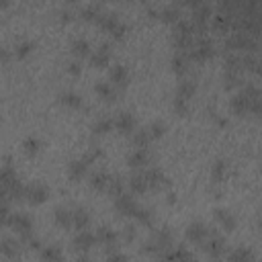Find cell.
Here are the masks:
<instances>
[{"label":"cell","mask_w":262,"mask_h":262,"mask_svg":"<svg viewBox=\"0 0 262 262\" xmlns=\"http://www.w3.org/2000/svg\"><path fill=\"white\" fill-rule=\"evenodd\" d=\"M6 225L12 231H16L23 239H31V235H33V221L27 213H10Z\"/></svg>","instance_id":"1"},{"label":"cell","mask_w":262,"mask_h":262,"mask_svg":"<svg viewBox=\"0 0 262 262\" xmlns=\"http://www.w3.org/2000/svg\"><path fill=\"white\" fill-rule=\"evenodd\" d=\"M98 25H100V29H104L106 33H111L113 37H123L125 31H127V27L119 20L117 14H102L98 18Z\"/></svg>","instance_id":"2"},{"label":"cell","mask_w":262,"mask_h":262,"mask_svg":"<svg viewBox=\"0 0 262 262\" xmlns=\"http://www.w3.org/2000/svg\"><path fill=\"white\" fill-rule=\"evenodd\" d=\"M49 196V188L41 182H33V184H27L25 186V199L31 203V205H41L45 203Z\"/></svg>","instance_id":"3"},{"label":"cell","mask_w":262,"mask_h":262,"mask_svg":"<svg viewBox=\"0 0 262 262\" xmlns=\"http://www.w3.org/2000/svg\"><path fill=\"white\" fill-rule=\"evenodd\" d=\"M203 246V250L211 256V258H221L223 254H225V239L221 237V235H217V233H209V237L201 244Z\"/></svg>","instance_id":"4"},{"label":"cell","mask_w":262,"mask_h":262,"mask_svg":"<svg viewBox=\"0 0 262 262\" xmlns=\"http://www.w3.org/2000/svg\"><path fill=\"white\" fill-rule=\"evenodd\" d=\"M209 233H211V229H209V225L203 223V221H192V223H188V227H186V239L192 242V244H203V242L209 237Z\"/></svg>","instance_id":"5"},{"label":"cell","mask_w":262,"mask_h":262,"mask_svg":"<svg viewBox=\"0 0 262 262\" xmlns=\"http://www.w3.org/2000/svg\"><path fill=\"white\" fill-rule=\"evenodd\" d=\"M149 162H151V151H149L147 147H137V149H133V151L127 156L129 168H135V170L147 168Z\"/></svg>","instance_id":"6"},{"label":"cell","mask_w":262,"mask_h":262,"mask_svg":"<svg viewBox=\"0 0 262 262\" xmlns=\"http://www.w3.org/2000/svg\"><path fill=\"white\" fill-rule=\"evenodd\" d=\"M115 209H117V213H121V215L133 217V213H135V209H137V201H135L131 194L121 192V194L115 196Z\"/></svg>","instance_id":"7"},{"label":"cell","mask_w":262,"mask_h":262,"mask_svg":"<svg viewBox=\"0 0 262 262\" xmlns=\"http://www.w3.org/2000/svg\"><path fill=\"white\" fill-rule=\"evenodd\" d=\"M94 244H96V235H94V233H90V231H86V229H78V233H76V237H74V250H76V252L86 254V252L92 250Z\"/></svg>","instance_id":"8"},{"label":"cell","mask_w":262,"mask_h":262,"mask_svg":"<svg viewBox=\"0 0 262 262\" xmlns=\"http://www.w3.org/2000/svg\"><path fill=\"white\" fill-rule=\"evenodd\" d=\"M135 117L131 115V113H119L117 115V119H113V129H117L119 133H123V135H129L133 129H135Z\"/></svg>","instance_id":"9"},{"label":"cell","mask_w":262,"mask_h":262,"mask_svg":"<svg viewBox=\"0 0 262 262\" xmlns=\"http://www.w3.org/2000/svg\"><path fill=\"white\" fill-rule=\"evenodd\" d=\"M145 172V178H147V184H149V188H154V190H160V188H164V186H168V176L160 170V168H156V166H149L147 170H143Z\"/></svg>","instance_id":"10"},{"label":"cell","mask_w":262,"mask_h":262,"mask_svg":"<svg viewBox=\"0 0 262 262\" xmlns=\"http://www.w3.org/2000/svg\"><path fill=\"white\" fill-rule=\"evenodd\" d=\"M127 184H129L131 192H135V194H143V192L149 190V184H147V178H145V172L143 170H135L127 178Z\"/></svg>","instance_id":"11"},{"label":"cell","mask_w":262,"mask_h":262,"mask_svg":"<svg viewBox=\"0 0 262 262\" xmlns=\"http://www.w3.org/2000/svg\"><path fill=\"white\" fill-rule=\"evenodd\" d=\"M90 63L94 66V68H104V66H108V61H111V47L106 45V43H102L98 49H94V51H90Z\"/></svg>","instance_id":"12"},{"label":"cell","mask_w":262,"mask_h":262,"mask_svg":"<svg viewBox=\"0 0 262 262\" xmlns=\"http://www.w3.org/2000/svg\"><path fill=\"white\" fill-rule=\"evenodd\" d=\"M213 215H215V221L223 227V231L231 233V231L235 229L237 221H235V217H233V213H231V211H227V209H215V211H213Z\"/></svg>","instance_id":"13"},{"label":"cell","mask_w":262,"mask_h":262,"mask_svg":"<svg viewBox=\"0 0 262 262\" xmlns=\"http://www.w3.org/2000/svg\"><path fill=\"white\" fill-rule=\"evenodd\" d=\"M94 235H96V242H98V244H102V246H106L108 250L117 248V239H119V235H117V231H115V229H111V227L102 225V227H98V231H96Z\"/></svg>","instance_id":"14"},{"label":"cell","mask_w":262,"mask_h":262,"mask_svg":"<svg viewBox=\"0 0 262 262\" xmlns=\"http://www.w3.org/2000/svg\"><path fill=\"white\" fill-rule=\"evenodd\" d=\"M108 76H111V84H113V86H127V82H129V72H127V68L121 66V63H115V66L111 68Z\"/></svg>","instance_id":"15"},{"label":"cell","mask_w":262,"mask_h":262,"mask_svg":"<svg viewBox=\"0 0 262 262\" xmlns=\"http://www.w3.org/2000/svg\"><path fill=\"white\" fill-rule=\"evenodd\" d=\"M86 170H88V164H86L82 158L68 164V176H70V180H74V182L82 180V178L86 176Z\"/></svg>","instance_id":"16"},{"label":"cell","mask_w":262,"mask_h":262,"mask_svg":"<svg viewBox=\"0 0 262 262\" xmlns=\"http://www.w3.org/2000/svg\"><path fill=\"white\" fill-rule=\"evenodd\" d=\"M90 223V213L84 207H76L72 209V227L76 229H86Z\"/></svg>","instance_id":"17"},{"label":"cell","mask_w":262,"mask_h":262,"mask_svg":"<svg viewBox=\"0 0 262 262\" xmlns=\"http://www.w3.org/2000/svg\"><path fill=\"white\" fill-rule=\"evenodd\" d=\"M53 219L61 229H70L72 227V209L70 207H55Z\"/></svg>","instance_id":"18"},{"label":"cell","mask_w":262,"mask_h":262,"mask_svg":"<svg viewBox=\"0 0 262 262\" xmlns=\"http://www.w3.org/2000/svg\"><path fill=\"white\" fill-rule=\"evenodd\" d=\"M196 92V84L194 80H180L178 82V88H176V98H182V100H190Z\"/></svg>","instance_id":"19"},{"label":"cell","mask_w":262,"mask_h":262,"mask_svg":"<svg viewBox=\"0 0 262 262\" xmlns=\"http://www.w3.org/2000/svg\"><path fill=\"white\" fill-rule=\"evenodd\" d=\"M94 90H96V94H98L100 98H104V100H108V102L117 100V88H115L111 82H96V84H94Z\"/></svg>","instance_id":"20"},{"label":"cell","mask_w":262,"mask_h":262,"mask_svg":"<svg viewBox=\"0 0 262 262\" xmlns=\"http://www.w3.org/2000/svg\"><path fill=\"white\" fill-rule=\"evenodd\" d=\"M131 141L135 147H147L151 141V135L147 129H133L131 131Z\"/></svg>","instance_id":"21"},{"label":"cell","mask_w":262,"mask_h":262,"mask_svg":"<svg viewBox=\"0 0 262 262\" xmlns=\"http://www.w3.org/2000/svg\"><path fill=\"white\" fill-rule=\"evenodd\" d=\"M123 188H125V182H123V178H121V176H117V174H115V176L111 174V176H108V182H106V188H104V192H108V194L115 199L117 194H121V192H123Z\"/></svg>","instance_id":"22"},{"label":"cell","mask_w":262,"mask_h":262,"mask_svg":"<svg viewBox=\"0 0 262 262\" xmlns=\"http://www.w3.org/2000/svg\"><path fill=\"white\" fill-rule=\"evenodd\" d=\"M72 53H74L76 57H88V55H90V43H88L86 39H82V37L74 39V41H72Z\"/></svg>","instance_id":"23"},{"label":"cell","mask_w":262,"mask_h":262,"mask_svg":"<svg viewBox=\"0 0 262 262\" xmlns=\"http://www.w3.org/2000/svg\"><path fill=\"white\" fill-rule=\"evenodd\" d=\"M172 70L176 74H184L188 70V55L184 51H176L172 57Z\"/></svg>","instance_id":"24"},{"label":"cell","mask_w":262,"mask_h":262,"mask_svg":"<svg viewBox=\"0 0 262 262\" xmlns=\"http://www.w3.org/2000/svg\"><path fill=\"white\" fill-rule=\"evenodd\" d=\"M108 172L104 170H98V172H92L90 174V186L96 188V190H104L106 188V182H108Z\"/></svg>","instance_id":"25"},{"label":"cell","mask_w":262,"mask_h":262,"mask_svg":"<svg viewBox=\"0 0 262 262\" xmlns=\"http://www.w3.org/2000/svg\"><path fill=\"white\" fill-rule=\"evenodd\" d=\"M133 219H135L137 223H141V225H151V221H154V211L147 209V207L137 205V209H135V213H133Z\"/></svg>","instance_id":"26"},{"label":"cell","mask_w":262,"mask_h":262,"mask_svg":"<svg viewBox=\"0 0 262 262\" xmlns=\"http://www.w3.org/2000/svg\"><path fill=\"white\" fill-rule=\"evenodd\" d=\"M18 242H14V239H0V254L2 256H6V258H14V256H18Z\"/></svg>","instance_id":"27"},{"label":"cell","mask_w":262,"mask_h":262,"mask_svg":"<svg viewBox=\"0 0 262 262\" xmlns=\"http://www.w3.org/2000/svg\"><path fill=\"white\" fill-rule=\"evenodd\" d=\"M225 174H227V162L225 160H217L213 164V168H211V180L213 182H223Z\"/></svg>","instance_id":"28"},{"label":"cell","mask_w":262,"mask_h":262,"mask_svg":"<svg viewBox=\"0 0 262 262\" xmlns=\"http://www.w3.org/2000/svg\"><path fill=\"white\" fill-rule=\"evenodd\" d=\"M59 98H61L63 104H68V106H72V108H80V106H82V96H80L78 92L68 90V92H63Z\"/></svg>","instance_id":"29"},{"label":"cell","mask_w":262,"mask_h":262,"mask_svg":"<svg viewBox=\"0 0 262 262\" xmlns=\"http://www.w3.org/2000/svg\"><path fill=\"white\" fill-rule=\"evenodd\" d=\"M92 131H94V135H104V133L113 131V119H108V117L98 119V121L92 125Z\"/></svg>","instance_id":"30"},{"label":"cell","mask_w":262,"mask_h":262,"mask_svg":"<svg viewBox=\"0 0 262 262\" xmlns=\"http://www.w3.org/2000/svg\"><path fill=\"white\" fill-rule=\"evenodd\" d=\"M23 149H25V154L35 156V154L41 149V141H39V137H35V135L25 137V141H23Z\"/></svg>","instance_id":"31"},{"label":"cell","mask_w":262,"mask_h":262,"mask_svg":"<svg viewBox=\"0 0 262 262\" xmlns=\"http://www.w3.org/2000/svg\"><path fill=\"white\" fill-rule=\"evenodd\" d=\"M229 260L231 262H252L254 260V254L250 250H246V248H237V250H233L229 254Z\"/></svg>","instance_id":"32"},{"label":"cell","mask_w":262,"mask_h":262,"mask_svg":"<svg viewBox=\"0 0 262 262\" xmlns=\"http://www.w3.org/2000/svg\"><path fill=\"white\" fill-rule=\"evenodd\" d=\"M80 16H82L84 20H88V23H98V18L102 16V10H100L98 6H86V8L80 12Z\"/></svg>","instance_id":"33"},{"label":"cell","mask_w":262,"mask_h":262,"mask_svg":"<svg viewBox=\"0 0 262 262\" xmlns=\"http://www.w3.org/2000/svg\"><path fill=\"white\" fill-rule=\"evenodd\" d=\"M33 49H35V43L33 41H23V43L16 45L14 55H16V59H25L29 53H33Z\"/></svg>","instance_id":"34"},{"label":"cell","mask_w":262,"mask_h":262,"mask_svg":"<svg viewBox=\"0 0 262 262\" xmlns=\"http://www.w3.org/2000/svg\"><path fill=\"white\" fill-rule=\"evenodd\" d=\"M41 258L43 260H61V250L57 246H47L41 250Z\"/></svg>","instance_id":"35"},{"label":"cell","mask_w":262,"mask_h":262,"mask_svg":"<svg viewBox=\"0 0 262 262\" xmlns=\"http://www.w3.org/2000/svg\"><path fill=\"white\" fill-rule=\"evenodd\" d=\"M162 18H164L166 23H178L180 12H178V8H176V6H168V8H164V10H162Z\"/></svg>","instance_id":"36"},{"label":"cell","mask_w":262,"mask_h":262,"mask_svg":"<svg viewBox=\"0 0 262 262\" xmlns=\"http://www.w3.org/2000/svg\"><path fill=\"white\" fill-rule=\"evenodd\" d=\"M147 131H149L151 139H158V137H162V135L166 133V125H164L162 121H154V123L147 127Z\"/></svg>","instance_id":"37"},{"label":"cell","mask_w":262,"mask_h":262,"mask_svg":"<svg viewBox=\"0 0 262 262\" xmlns=\"http://www.w3.org/2000/svg\"><path fill=\"white\" fill-rule=\"evenodd\" d=\"M162 258H168V260H190L192 254L186 252V250H176V252H166Z\"/></svg>","instance_id":"38"},{"label":"cell","mask_w":262,"mask_h":262,"mask_svg":"<svg viewBox=\"0 0 262 262\" xmlns=\"http://www.w3.org/2000/svg\"><path fill=\"white\" fill-rule=\"evenodd\" d=\"M100 156H102V149H98V147H90V149H88V151L82 156V160H84V162L90 166V164H94V162H96Z\"/></svg>","instance_id":"39"},{"label":"cell","mask_w":262,"mask_h":262,"mask_svg":"<svg viewBox=\"0 0 262 262\" xmlns=\"http://www.w3.org/2000/svg\"><path fill=\"white\" fill-rule=\"evenodd\" d=\"M10 217V209H8V203H0V225H6Z\"/></svg>","instance_id":"40"},{"label":"cell","mask_w":262,"mask_h":262,"mask_svg":"<svg viewBox=\"0 0 262 262\" xmlns=\"http://www.w3.org/2000/svg\"><path fill=\"white\" fill-rule=\"evenodd\" d=\"M68 72H70V74H74V76H76V74H80V72H82V66H80V63H78V61H72V63H70V66H68Z\"/></svg>","instance_id":"41"},{"label":"cell","mask_w":262,"mask_h":262,"mask_svg":"<svg viewBox=\"0 0 262 262\" xmlns=\"http://www.w3.org/2000/svg\"><path fill=\"white\" fill-rule=\"evenodd\" d=\"M123 237H125L127 242H131V239L135 237V227H125V231H123Z\"/></svg>","instance_id":"42"},{"label":"cell","mask_w":262,"mask_h":262,"mask_svg":"<svg viewBox=\"0 0 262 262\" xmlns=\"http://www.w3.org/2000/svg\"><path fill=\"white\" fill-rule=\"evenodd\" d=\"M8 59H10V51H8V49H2V51H0V61L6 63Z\"/></svg>","instance_id":"43"},{"label":"cell","mask_w":262,"mask_h":262,"mask_svg":"<svg viewBox=\"0 0 262 262\" xmlns=\"http://www.w3.org/2000/svg\"><path fill=\"white\" fill-rule=\"evenodd\" d=\"M10 199H8V194H6V190L4 188H0V203H8Z\"/></svg>","instance_id":"44"},{"label":"cell","mask_w":262,"mask_h":262,"mask_svg":"<svg viewBox=\"0 0 262 262\" xmlns=\"http://www.w3.org/2000/svg\"><path fill=\"white\" fill-rule=\"evenodd\" d=\"M6 4H8V0H0V8H4Z\"/></svg>","instance_id":"45"}]
</instances>
